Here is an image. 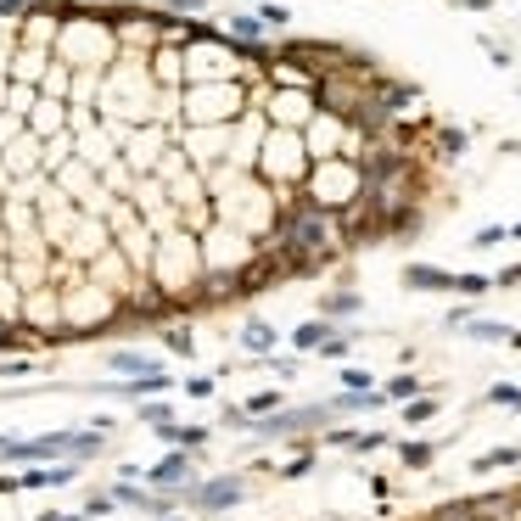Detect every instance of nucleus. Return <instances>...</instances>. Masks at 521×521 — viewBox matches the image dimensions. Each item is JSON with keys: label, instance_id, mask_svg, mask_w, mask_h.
Wrapping results in <instances>:
<instances>
[{"label": "nucleus", "instance_id": "864d4df0", "mask_svg": "<svg viewBox=\"0 0 521 521\" xmlns=\"http://www.w3.org/2000/svg\"><path fill=\"white\" fill-rule=\"evenodd\" d=\"M482 51L493 57V68H510V45H499V40H488V34H482Z\"/></svg>", "mask_w": 521, "mask_h": 521}, {"label": "nucleus", "instance_id": "c03bdc74", "mask_svg": "<svg viewBox=\"0 0 521 521\" xmlns=\"http://www.w3.org/2000/svg\"><path fill=\"white\" fill-rule=\"evenodd\" d=\"M493 247H505V225H482L471 236V253H493Z\"/></svg>", "mask_w": 521, "mask_h": 521}, {"label": "nucleus", "instance_id": "c756f323", "mask_svg": "<svg viewBox=\"0 0 521 521\" xmlns=\"http://www.w3.org/2000/svg\"><path fill=\"white\" fill-rule=\"evenodd\" d=\"M325 409L331 415H376V409H387V398H381V387L376 393H337V398H325Z\"/></svg>", "mask_w": 521, "mask_h": 521}, {"label": "nucleus", "instance_id": "680f3d73", "mask_svg": "<svg viewBox=\"0 0 521 521\" xmlns=\"http://www.w3.org/2000/svg\"><path fill=\"white\" fill-rule=\"evenodd\" d=\"M34 521H62V516H34Z\"/></svg>", "mask_w": 521, "mask_h": 521}, {"label": "nucleus", "instance_id": "473e14b6", "mask_svg": "<svg viewBox=\"0 0 521 521\" xmlns=\"http://www.w3.org/2000/svg\"><path fill=\"white\" fill-rule=\"evenodd\" d=\"M79 477H85V465L68 460V465H51V471H29L23 488H68V482H79Z\"/></svg>", "mask_w": 521, "mask_h": 521}, {"label": "nucleus", "instance_id": "bf43d9fd", "mask_svg": "<svg viewBox=\"0 0 521 521\" xmlns=\"http://www.w3.org/2000/svg\"><path fill=\"white\" fill-rule=\"evenodd\" d=\"M505 241H516V247H521V219H516V225H505Z\"/></svg>", "mask_w": 521, "mask_h": 521}, {"label": "nucleus", "instance_id": "bb28decb", "mask_svg": "<svg viewBox=\"0 0 521 521\" xmlns=\"http://www.w3.org/2000/svg\"><path fill=\"white\" fill-rule=\"evenodd\" d=\"M113 505H129V510H157V516H163V510H169V499H163V493L157 488H135V482H118L113 488Z\"/></svg>", "mask_w": 521, "mask_h": 521}, {"label": "nucleus", "instance_id": "2f4dec72", "mask_svg": "<svg viewBox=\"0 0 521 521\" xmlns=\"http://www.w3.org/2000/svg\"><path fill=\"white\" fill-rule=\"evenodd\" d=\"M331 331H337V325L331 320H320V314H314V320H303V325H292V353H320V342L331 337Z\"/></svg>", "mask_w": 521, "mask_h": 521}, {"label": "nucleus", "instance_id": "393cba45", "mask_svg": "<svg viewBox=\"0 0 521 521\" xmlns=\"http://www.w3.org/2000/svg\"><path fill=\"white\" fill-rule=\"evenodd\" d=\"M421 393H437V387L426 376H415V370H398V376L381 381V398H387V404H409V398H421Z\"/></svg>", "mask_w": 521, "mask_h": 521}, {"label": "nucleus", "instance_id": "cd10ccee", "mask_svg": "<svg viewBox=\"0 0 521 521\" xmlns=\"http://www.w3.org/2000/svg\"><path fill=\"white\" fill-rule=\"evenodd\" d=\"M516 465H521V443H499V449L477 454L471 471H477V477H499V471H516Z\"/></svg>", "mask_w": 521, "mask_h": 521}, {"label": "nucleus", "instance_id": "0eeeda50", "mask_svg": "<svg viewBox=\"0 0 521 521\" xmlns=\"http://www.w3.org/2000/svg\"><path fill=\"white\" fill-rule=\"evenodd\" d=\"M197 247H202V269H208L202 281H241V275L258 264V241L230 230V225H219V219L197 236Z\"/></svg>", "mask_w": 521, "mask_h": 521}, {"label": "nucleus", "instance_id": "a18cd8bd", "mask_svg": "<svg viewBox=\"0 0 521 521\" xmlns=\"http://www.w3.org/2000/svg\"><path fill=\"white\" fill-rule=\"evenodd\" d=\"M241 409L264 421V415H275V409H286V404H281V393H253V398H247V404H241Z\"/></svg>", "mask_w": 521, "mask_h": 521}, {"label": "nucleus", "instance_id": "a19ab883", "mask_svg": "<svg viewBox=\"0 0 521 521\" xmlns=\"http://www.w3.org/2000/svg\"><path fill=\"white\" fill-rule=\"evenodd\" d=\"M342 393H376V387H381V381L376 376H370V370L365 365H342Z\"/></svg>", "mask_w": 521, "mask_h": 521}, {"label": "nucleus", "instance_id": "ea45409f", "mask_svg": "<svg viewBox=\"0 0 521 521\" xmlns=\"http://www.w3.org/2000/svg\"><path fill=\"white\" fill-rule=\"evenodd\" d=\"M163 353H174V359H191V353H197L191 325H163Z\"/></svg>", "mask_w": 521, "mask_h": 521}, {"label": "nucleus", "instance_id": "5701e85b", "mask_svg": "<svg viewBox=\"0 0 521 521\" xmlns=\"http://www.w3.org/2000/svg\"><path fill=\"white\" fill-rule=\"evenodd\" d=\"M426 146H432L437 163H460V157L471 152V129H460V124H437Z\"/></svg>", "mask_w": 521, "mask_h": 521}, {"label": "nucleus", "instance_id": "ddd939ff", "mask_svg": "<svg viewBox=\"0 0 521 521\" xmlns=\"http://www.w3.org/2000/svg\"><path fill=\"white\" fill-rule=\"evenodd\" d=\"M247 499V477H213V482H197V488L180 493V505L191 510H236Z\"/></svg>", "mask_w": 521, "mask_h": 521}, {"label": "nucleus", "instance_id": "f257e3e1", "mask_svg": "<svg viewBox=\"0 0 521 521\" xmlns=\"http://www.w3.org/2000/svg\"><path fill=\"white\" fill-rule=\"evenodd\" d=\"M202 247H197V236L191 230H174V236H157V253H152V269H146V281L157 286L163 297H174V303H191L197 297V286H202Z\"/></svg>", "mask_w": 521, "mask_h": 521}, {"label": "nucleus", "instance_id": "09e8293b", "mask_svg": "<svg viewBox=\"0 0 521 521\" xmlns=\"http://www.w3.org/2000/svg\"><path fill=\"white\" fill-rule=\"evenodd\" d=\"M320 437L331 443V449H348V454H353V437H359V432H353V426H325Z\"/></svg>", "mask_w": 521, "mask_h": 521}, {"label": "nucleus", "instance_id": "6e6d98bb", "mask_svg": "<svg viewBox=\"0 0 521 521\" xmlns=\"http://www.w3.org/2000/svg\"><path fill=\"white\" fill-rule=\"evenodd\" d=\"M34 370V359H6V365H0V376H29Z\"/></svg>", "mask_w": 521, "mask_h": 521}, {"label": "nucleus", "instance_id": "052dcab7", "mask_svg": "<svg viewBox=\"0 0 521 521\" xmlns=\"http://www.w3.org/2000/svg\"><path fill=\"white\" fill-rule=\"evenodd\" d=\"M505 348H516V353H521V325H510V342H505Z\"/></svg>", "mask_w": 521, "mask_h": 521}, {"label": "nucleus", "instance_id": "a211bd4d", "mask_svg": "<svg viewBox=\"0 0 521 521\" xmlns=\"http://www.w3.org/2000/svg\"><path fill=\"white\" fill-rule=\"evenodd\" d=\"M146 68H152L157 90H185V57H180V45H174V40L157 45L152 57H146Z\"/></svg>", "mask_w": 521, "mask_h": 521}, {"label": "nucleus", "instance_id": "f704fd0d", "mask_svg": "<svg viewBox=\"0 0 521 521\" xmlns=\"http://www.w3.org/2000/svg\"><path fill=\"white\" fill-rule=\"evenodd\" d=\"M488 292H493V275H482V269H454V297H460V303H482Z\"/></svg>", "mask_w": 521, "mask_h": 521}, {"label": "nucleus", "instance_id": "a878e982", "mask_svg": "<svg viewBox=\"0 0 521 521\" xmlns=\"http://www.w3.org/2000/svg\"><path fill=\"white\" fill-rule=\"evenodd\" d=\"M225 34L236 45H269V29H264V17H258V12H230L225 17Z\"/></svg>", "mask_w": 521, "mask_h": 521}, {"label": "nucleus", "instance_id": "3c124183", "mask_svg": "<svg viewBox=\"0 0 521 521\" xmlns=\"http://www.w3.org/2000/svg\"><path fill=\"white\" fill-rule=\"evenodd\" d=\"M85 521H101V516H113V493H101V499H85V510H79Z\"/></svg>", "mask_w": 521, "mask_h": 521}, {"label": "nucleus", "instance_id": "f8f14e48", "mask_svg": "<svg viewBox=\"0 0 521 521\" xmlns=\"http://www.w3.org/2000/svg\"><path fill=\"white\" fill-rule=\"evenodd\" d=\"M85 275H90V286H101V292H113L118 303H124L129 292H135V286H141V275H135V269H129V258L118 253V247H107V253H96L85 264Z\"/></svg>", "mask_w": 521, "mask_h": 521}, {"label": "nucleus", "instance_id": "5fc2aeb1", "mask_svg": "<svg viewBox=\"0 0 521 521\" xmlns=\"http://www.w3.org/2000/svg\"><path fill=\"white\" fill-rule=\"evenodd\" d=\"M141 421L146 426H163V421H169V409L157 404V398H146V404H141Z\"/></svg>", "mask_w": 521, "mask_h": 521}, {"label": "nucleus", "instance_id": "9d476101", "mask_svg": "<svg viewBox=\"0 0 521 521\" xmlns=\"http://www.w3.org/2000/svg\"><path fill=\"white\" fill-rule=\"evenodd\" d=\"M180 152L197 174L219 169L230 157V124H197V129H180Z\"/></svg>", "mask_w": 521, "mask_h": 521}, {"label": "nucleus", "instance_id": "c85d7f7f", "mask_svg": "<svg viewBox=\"0 0 521 521\" xmlns=\"http://www.w3.org/2000/svg\"><path fill=\"white\" fill-rule=\"evenodd\" d=\"M437 449H443V443H432V437H404V443H398V465H404V471H432Z\"/></svg>", "mask_w": 521, "mask_h": 521}, {"label": "nucleus", "instance_id": "aec40b11", "mask_svg": "<svg viewBox=\"0 0 521 521\" xmlns=\"http://www.w3.org/2000/svg\"><path fill=\"white\" fill-rule=\"evenodd\" d=\"M404 286H409V292H449L454 297V269L415 258V264H404Z\"/></svg>", "mask_w": 521, "mask_h": 521}, {"label": "nucleus", "instance_id": "4d7b16f0", "mask_svg": "<svg viewBox=\"0 0 521 521\" xmlns=\"http://www.w3.org/2000/svg\"><path fill=\"white\" fill-rule=\"evenodd\" d=\"M493 6H505V0H460V12H493Z\"/></svg>", "mask_w": 521, "mask_h": 521}, {"label": "nucleus", "instance_id": "4be33fe9", "mask_svg": "<svg viewBox=\"0 0 521 521\" xmlns=\"http://www.w3.org/2000/svg\"><path fill=\"white\" fill-rule=\"evenodd\" d=\"M29 129L40 135V141H57V135H68V101L40 96V107L29 113Z\"/></svg>", "mask_w": 521, "mask_h": 521}, {"label": "nucleus", "instance_id": "c9c22d12", "mask_svg": "<svg viewBox=\"0 0 521 521\" xmlns=\"http://www.w3.org/2000/svg\"><path fill=\"white\" fill-rule=\"evenodd\" d=\"M437 409H443V393H421V398H409V404H398V421L426 426V421H437Z\"/></svg>", "mask_w": 521, "mask_h": 521}, {"label": "nucleus", "instance_id": "6e6552de", "mask_svg": "<svg viewBox=\"0 0 521 521\" xmlns=\"http://www.w3.org/2000/svg\"><path fill=\"white\" fill-rule=\"evenodd\" d=\"M325 421H331V409L325 404H297V409H275V415H264V421H253L247 432L258 437V443H286V437H314L325 432Z\"/></svg>", "mask_w": 521, "mask_h": 521}, {"label": "nucleus", "instance_id": "412c9836", "mask_svg": "<svg viewBox=\"0 0 521 521\" xmlns=\"http://www.w3.org/2000/svg\"><path fill=\"white\" fill-rule=\"evenodd\" d=\"M174 376H163V370H152V376H129V381H101L96 393H118V398H157V393H169Z\"/></svg>", "mask_w": 521, "mask_h": 521}, {"label": "nucleus", "instance_id": "72a5a7b5", "mask_svg": "<svg viewBox=\"0 0 521 521\" xmlns=\"http://www.w3.org/2000/svg\"><path fill=\"white\" fill-rule=\"evenodd\" d=\"M157 437H163V443H169V449H202V443H208V426H174V421H163V426H152Z\"/></svg>", "mask_w": 521, "mask_h": 521}, {"label": "nucleus", "instance_id": "423d86ee", "mask_svg": "<svg viewBox=\"0 0 521 521\" xmlns=\"http://www.w3.org/2000/svg\"><path fill=\"white\" fill-rule=\"evenodd\" d=\"M241 113H247V79H219V85H185L180 90V129L236 124Z\"/></svg>", "mask_w": 521, "mask_h": 521}, {"label": "nucleus", "instance_id": "6ab92c4d", "mask_svg": "<svg viewBox=\"0 0 521 521\" xmlns=\"http://www.w3.org/2000/svg\"><path fill=\"white\" fill-rule=\"evenodd\" d=\"M57 62V51H45V45H17V57H12V85H34L40 90L45 68Z\"/></svg>", "mask_w": 521, "mask_h": 521}, {"label": "nucleus", "instance_id": "7c9ffc66", "mask_svg": "<svg viewBox=\"0 0 521 521\" xmlns=\"http://www.w3.org/2000/svg\"><path fill=\"white\" fill-rule=\"evenodd\" d=\"M241 348L258 353V359H269V353L281 348V331H275L269 320H247V325H241Z\"/></svg>", "mask_w": 521, "mask_h": 521}, {"label": "nucleus", "instance_id": "f03ea898", "mask_svg": "<svg viewBox=\"0 0 521 521\" xmlns=\"http://www.w3.org/2000/svg\"><path fill=\"white\" fill-rule=\"evenodd\" d=\"M309 146H303V129H269L264 146H258V163L253 174L275 191V197H292V191H303V180H309Z\"/></svg>", "mask_w": 521, "mask_h": 521}, {"label": "nucleus", "instance_id": "dca6fc26", "mask_svg": "<svg viewBox=\"0 0 521 521\" xmlns=\"http://www.w3.org/2000/svg\"><path fill=\"white\" fill-rule=\"evenodd\" d=\"M146 477H152L157 493H185V488H197V460H191L185 449H169L152 471H146Z\"/></svg>", "mask_w": 521, "mask_h": 521}, {"label": "nucleus", "instance_id": "e2e57ef3", "mask_svg": "<svg viewBox=\"0 0 521 521\" xmlns=\"http://www.w3.org/2000/svg\"><path fill=\"white\" fill-rule=\"evenodd\" d=\"M62 521H85V516H62Z\"/></svg>", "mask_w": 521, "mask_h": 521}, {"label": "nucleus", "instance_id": "603ef678", "mask_svg": "<svg viewBox=\"0 0 521 521\" xmlns=\"http://www.w3.org/2000/svg\"><path fill=\"white\" fill-rule=\"evenodd\" d=\"M471 320H477V309H471V303H454V309H449V320H443V325H449V331H465Z\"/></svg>", "mask_w": 521, "mask_h": 521}, {"label": "nucleus", "instance_id": "4468645a", "mask_svg": "<svg viewBox=\"0 0 521 521\" xmlns=\"http://www.w3.org/2000/svg\"><path fill=\"white\" fill-rule=\"evenodd\" d=\"M174 314H180V303H174V297H163L152 281H141L135 292L124 297V320H141V325H174Z\"/></svg>", "mask_w": 521, "mask_h": 521}, {"label": "nucleus", "instance_id": "49530a36", "mask_svg": "<svg viewBox=\"0 0 521 521\" xmlns=\"http://www.w3.org/2000/svg\"><path fill=\"white\" fill-rule=\"evenodd\" d=\"M393 443V432H359L353 437V454H376V449H387Z\"/></svg>", "mask_w": 521, "mask_h": 521}, {"label": "nucleus", "instance_id": "e433bc0d", "mask_svg": "<svg viewBox=\"0 0 521 521\" xmlns=\"http://www.w3.org/2000/svg\"><path fill=\"white\" fill-rule=\"evenodd\" d=\"M460 337H471V342H488V348H505V342H510V325H505V320H482V314H477V320L465 325Z\"/></svg>", "mask_w": 521, "mask_h": 521}, {"label": "nucleus", "instance_id": "f3484780", "mask_svg": "<svg viewBox=\"0 0 521 521\" xmlns=\"http://www.w3.org/2000/svg\"><path fill=\"white\" fill-rule=\"evenodd\" d=\"M51 185H57V191H62L68 202H79V208H85V202H90V191H96L101 180H96V169H85V157L73 152L68 163H62V169L51 174Z\"/></svg>", "mask_w": 521, "mask_h": 521}, {"label": "nucleus", "instance_id": "39448f33", "mask_svg": "<svg viewBox=\"0 0 521 521\" xmlns=\"http://www.w3.org/2000/svg\"><path fill=\"white\" fill-rule=\"evenodd\" d=\"M359 191H365L359 163H353V157H325V163H309V180H303L297 197L314 202V208L331 213V219H342V213L359 208Z\"/></svg>", "mask_w": 521, "mask_h": 521}, {"label": "nucleus", "instance_id": "8fccbe9b", "mask_svg": "<svg viewBox=\"0 0 521 521\" xmlns=\"http://www.w3.org/2000/svg\"><path fill=\"white\" fill-rule=\"evenodd\" d=\"M516 286H521V258H516V264H505L499 275H493V292H516Z\"/></svg>", "mask_w": 521, "mask_h": 521}, {"label": "nucleus", "instance_id": "1a4fd4ad", "mask_svg": "<svg viewBox=\"0 0 521 521\" xmlns=\"http://www.w3.org/2000/svg\"><path fill=\"white\" fill-rule=\"evenodd\" d=\"M258 113H264L269 129H303L320 107H314V90H303V85H269Z\"/></svg>", "mask_w": 521, "mask_h": 521}, {"label": "nucleus", "instance_id": "79ce46f5", "mask_svg": "<svg viewBox=\"0 0 521 521\" xmlns=\"http://www.w3.org/2000/svg\"><path fill=\"white\" fill-rule=\"evenodd\" d=\"M253 12L264 17V29H269V34H286V29H292V12H286L281 0H264V6H253Z\"/></svg>", "mask_w": 521, "mask_h": 521}, {"label": "nucleus", "instance_id": "13d9d810", "mask_svg": "<svg viewBox=\"0 0 521 521\" xmlns=\"http://www.w3.org/2000/svg\"><path fill=\"white\" fill-rule=\"evenodd\" d=\"M163 6H169V12H202L208 0H163Z\"/></svg>", "mask_w": 521, "mask_h": 521}, {"label": "nucleus", "instance_id": "2eb2a0df", "mask_svg": "<svg viewBox=\"0 0 521 521\" xmlns=\"http://www.w3.org/2000/svg\"><path fill=\"white\" fill-rule=\"evenodd\" d=\"M107 247H113V236H107V225H101V219H79V225L68 230V241H62L57 247V258H68V264H90V258L96 253H107Z\"/></svg>", "mask_w": 521, "mask_h": 521}, {"label": "nucleus", "instance_id": "4c0bfd02", "mask_svg": "<svg viewBox=\"0 0 521 521\" xmlns=\"http://www.w3.org/2000/svg\"><path fill=\"white\" fill-rule=\"evenodd\" d=\"M113 370H129V376H152V370H163V365H157V353L118 348V353H113Z\"/></svg>", "mask_w": 521, "mask_h": 521}, {"label": "nucleus", "instance_id": "de8ad7c7", "mask_svg": "<svg viewBox=\"0 0 521 521\" xmlns=\"http://www.w3.org/2000/svg\"><path fill=\"white\" fill-rule=\"evenodd\" d=\"M219 393V376H185V398H213Z\"/></svg>", "mask_w": 521, "mask_h": 521}, {"label": "nucleus", "instance_id": "37998d69", "mask_svg": "<svg viewBox=\"0 0 521 521\" xmlns=\"http://www.w3.org/2000/svg\"><path fill=\"white\" fill-rule=\"evenodd\" d=\"M488 404L516 409V415H521V387H516V381H493V387H488Z\"/></svg>", "mask_w": 521, "mask_h": 521}, {"label": "nucleus", "instance_id": "9b49d317", "mask_svg": "<svg viewBox=\"0 0 521 521\" xmlns=\"http://www.w3.org/2000/svg\"><path fill=\"white\" fill-rule=\"evenodd\" d=\"M303 146H309L314 163H325V157H353V152H359L353 129L342 124V118H331V113H314L309 124H303Z\"/></svg>", "mask_w": 521, "mask_h": 521}, {"label": "nucleus", "instance_id": "7ed1b4c3", "mask_svg": "<svg viewBox=\"0 0 521 521\" xmlns=\"http://www.w3.org/2000/svg\"><path fill=\"white\" fill-rule=\"evenodd\" d=\"M118 57V29L113 17H62V34H57V62L68 68H90V73H107Z\"/></svg>", "mask_w": 521, "mask_h": 521}, {"label": "nucleus", "instance_id": "58836bf2", "mask_svg": "<svg viewBox=\"0 0 521 521\" xmlns=\"http://www.w3.org/2000/svg\"><path fill=\"white\" fill-rule=\"evenodd\" d=\"M68 85H73V68H68V62H51V68H45V79H40V96L68 101Z\"/></svg>", "mask_w": 521, "mask_h": 521}, {"label": "nucleus", "instance_id": "b1692460", "mask_svg": "<svg viewBox=\"0 0 521 521\" xmlns=\"http://www.w3.org/2000/svg\"><path fill=\"white\" fill-rule=\"evenodd\" d=\"M365 309V297L353 292V286H331V292H320V320H353V314Z\"/></svg>", "mask_w": 521, "mask_h": 521}, {"label": "nucleus", "instance_id": "0e129e2a", "mask_svg": "<svg viewBox=\"0 0 521 521\" xmlns=\"http://www.w3.org/2000/svg\"><path fill=\"white\" fill-rule=\"evenodd\" d=\"M258 6H264V0H258Z\"/></svg>", "mask_w": 521, "mask_h": 521}, {"label": "nucleus", "instance_id": "20e7f679", "mask_svg": "<svg viewBox=\"0 0 521 521\" xmlns=\"http://www.w3.org/2000/svg\"><path fill=\"white\" fill-rule=\"evenodd\" d=\"M113 325H124V303L101 286H73L62 292V342H96L107 337Z\"/></svg>", "mask_w": 521, "mask_h": 521}]
</instances>
